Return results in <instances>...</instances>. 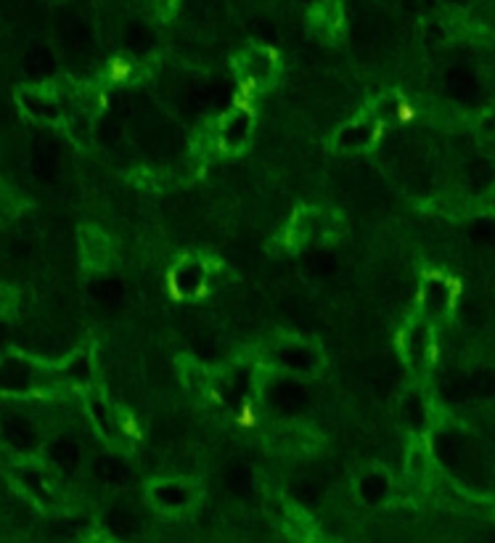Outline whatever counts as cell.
Returning a JSON list of instances; mask_svg holds the SVG:
<instances>
[{
  "label": "cell",
  "instance_id": "1",
  "mask_svg": "<svg viewBox=\"0 0 495 543\" xmlns=\"http://www.w3.org/2000/svg\"><path fill=\"white\" fill-rule=\"evenodd\" d=\"M61 162H64V154H61V146L56 138H51V135H38V138L32 141L30 167L35 178H40V181H56L61 172Z\"/></svg>",
  "mask_w": 495,
  "mask_h": 543
},
{
  "label": "cell",
  "instance_id": "2",
  "mask_svg": "<svg viewBox=\"0 0 495 543\" xmlns=\"http://www.w3.org/2000/svg\"><path fill=\"white\" fill-rule=\"evenodd\" d=\"M265 401L273 405L275 411L281 413H300L307 408V387L297 379H273V382L265 387Z\"/></svg>",
  "mask_w": 495,
  "mask_h": 543
},
{
  "label": "cell",
  "instance_id": "3",
  "mask_svg": "<svg viewBox=\"0 0 495 543\" xmlns=\"http://www.w3.org/2000/svg\"><path fill=\"white\" fill-rule=\"evenodd\" d=\"M193 498H196V488L183 480H162V483H154L149 491V501L164 512L186 509L193 503Z\"/></svg>",
  "mask_w": 495,
  "mask_h": 543
},
{
  "label": "cell",
  "instance_id": "4",
  "mask_svg": "<svg viewBox=\"0 0 495 543\" xmlns=\"http://www.w3.org/2000/svg\"><path fill=\"white\" fill-rule=\"evenodd\" d=\"M35 384V369L19 355H6L0 358V393L6 395H24Z\"/></svg>",
  "mask_w": 495,
  "mask_h": 543
},
{
  "label": "cell",
  "instance_id": "5",
  "mask_svg": "<svg viewBox=\"0 0 495 543\" xmlns=\"http://www.w3.org/2000/svg\"><path fill=\"white\" fill-rule=\"evenodd\" d=\"M0 435L3 440L19 453H32L38 445V432H35V424L24 416V413H11L0 424Z\"/></svg>",
  "mask_w": 495,
  "mask_h": 543
},
{
  "label": "cell",
  "instance_id": "6",
  "mask_svg": "<svg viewBox=\"0 0 495 543\" xmlns=\"http://www.w3.org/2000/svg\"><path fill=\"white\" fill-rule=\"evenodd\" d=\"M21 69L30 74L32 80H45L56 72V50L51 43L45 40H32L24 50L21 59Z\"/></svg>",
  "mask_w": 495,
  "mask_h": 543
},
{
  "label": "cell",
  "instance_id": "7",
  "mask_svg": "<svg viewBox=\"0 0 495 543\" xmlns=\"http://www.w3.org/2000/svg\"><path fill=\"white\" fill-rule=\"evenodd\" d=\"M273 361L292 374H310L321 366V355L307 345H283L273 352Z\"/></svg>",
  "mask_w": 495,
  "mask_h": 543
},
{
  "label": "cell",
  "instance_id": "8",
  "mask_svg": "<svg viewBox=\"0 0 495 543\" xmlns=\"http://www.w3.org/2000/svg\"><path fill=\"white\" fill-rule=\"evenodd\" d=\"M252 111L246 109H233L225 114V120L220 125V146L225 151H236L241 149L246 138H249V133H252Z\"/></svg>",
  "mask_w": 495,
  "mask_h": 543
},
{
  "label": "cell",
  "instance_id": "9",
  "mask_svg": "<svg viewBox=\"0 0 495 543\" xmlns=\"http://www.w3.org/2000/svg\"><path fill=\"white\" fill-rule=\"evenodd\" d=\"M91 472L93 477L103 485H111V488H122V485L130 483V464L125 461L122 456L117 453H101V456H96L91 464Z\"/></svg>",
  "mask_w": 495,
  "mask_h": 543
},
{
  "label": "cell",
  "instance_id": "10",
  "mask_svg": "<svg viewBox=\"0 0 495 543\" xmlns=\"http://www.w3.org/2000/svg\"><path fill=\"white\" fill-rule=\"evenodd\" d=\"M207 284V268L199 260H183L172 271V289L178 297H196Z\"/></svg>",
  "mask_w": 495,
  "mask_h": 543
},
{
  "label": "cell",
  "instance_id": "11",
  "mask_svg": "<svg viewBox=\"0 0 495 543\" xmlns=\"http://www.w3.org/2000/svg\"><path fill=\"white\" fill-rule=\"evenodd\" d=\"M421 302L432 315L448 313L453 305V284L445 276H426L424 286H421Z\"/></svg>",
  "mask_w": 495,
  "mask_h": 543
},
{
  "label": "cell",
  "instance_id": "12",
  "mask_svg": "<svg viewBox=\"0 0 495 543\" xmlns=\"http://www.w3.org/2000/svg\"><path fill=\"white\" fill-rule=\"evenodd\" d=\"M193 109L199 111H225L231 103V88L222 80H210L191 93Z\"/></svg>",
  "mask_w": 495,
  "mask_h": 543
},
{
  "label": "cell",
  "instance_id": "13",
  "mask_svg": "<svg viewBox=\"0 0 495 543\" xmlns=\"http://www.w3.org/2000/svg\"><path fill=\"white\" fill-rule=\"evenodd\" d=\"M376 133H379V122L371 120V117L350 122V125H344L342 130L336 133V146L339 149H365V146L374 143Z\"/></svg>",
  "mask_w": 495,
  "mask_h": 543
},
{
  "label": "cell",
  "instance_id": "14",
  "mask_svg": "<svg viewBox=\"0 0 495 543\" xmlns=\"http://www.w3.org/2000/svg\"><path fill=\"white\" fill-rule=\"evenodd\" d=\"M405 355L411 366L416 369H424L426 363L432 361V332L426 323H416L414 329L405 337Z\"/></svg>",
  "mask_w": 495,
  "mask_h": 543
},
{
  "label": "cell",
  "instance_id": "15",
  "mask_svg": "<svg viewBox=\"0 0 495 543\" xmlns=\"http://www.w3.org/2000/svg\"><path fill=\"white\" fill-rule=\"evenodd\" d=\"M61 38H64V45L72 50V53H93L96 48V32L85 19H67L64 27H61Z\"/></svg>",
  "mask_w": 495,
  "mask_h": 543
},
{
  "label": "cell",
  "instance_id": "16",
  "mask_svg": "<svg viewBox=\"0 0 495 543\" xmlns=\"http://www.w3.org/2000/svg\"><path fill=\"white\" fill-rule=\"evenodd\" d=\"M464 183L472 194H487L495 186V162L487 157H477L466 164Z\"/></svg>",
  "mask_w": 495,
  "mask_h": 543
},
{
  "label": "cell",
  "instance_id": "17",
  "mask_svg": "<svg viewBox=\"0 0 495 543\" xmlns=\"http://www.w3.org/2000/svg\"><path fill=\"white\" fill-rule=\"evenodd\" d=\"M48 459L61 469H77L82 461V451L72 435H59L48 443Z\"/></svg>",
  "mask_w": 495,
  "mask_h": 543
},
{
  "label": "cell",
  "instance_id": "18",
  "mask_svg": "<svg viewBox=\"0 0 495 543\" xmlns=\"http://www.w3.org/2000/svg\"><path fill=\"white\" fill-rule=\"evenodd\" d=\"M389 488H392V485H389L387 472H382V469H371V472H365L363 477H360L358 493H360L363 503H368V506H379V503L387 501Z\"/></svg>",
  "mask_w": 495,
  "mask_h": 543
},
{
  "label": "cell",
  "instance_id": "19",
  "mask_svg": "<svg viewBox=\"0 0 495 543\" xmlns=\"http://www.w3.org/2000/svg\"><path fill=\"white\" fill-rule=\"evenodd\" d=\"M106 527H109L117 538H132V535L138 533V527H141V525H138L135 512L120 503V506H114V509L106 512Z\"/></svg>",
  "mask_w": 495,
  "mask_h": 543
},
{
  "label": "cell",
  "instance_id": "20",
  "mask_svg": "<svg viewBox=\"0 0 495 543\" xmlns=\"http://www.w3.org/2000/svg\"><path fill=\"white\" fill-rule=\"evenodd\" d=\"M91 297L101 308H117L125 300V286L120 279H98L91 284Z\"/></svg>",
  "mask_w": 495,
  "mask_h": 543
},
{
  "label": "cell",
  "instance_id": "21",
  "mask_svg": "<svg viewBox=\"0 0 495 543\" xmlns=\"http://www.w3.org/2000/svg\"><path fill=\"white\" fill-rule=\"evenodd\" d=\"M305 271L318 281H326L336 271V257L329 250H310L305 254Z\"/></svg>",
  "mask_w": 495,
  "mask_h": 543
},
{
  "label": "cell",
  "instance_id": "22",
  "mask_svg": "<svg viewBox=\"0 0 495 543\" xmlns=\"http://www.w3.org/2000/svg\"><path fill=\"white\" fill-rule=\"evenodd\" d=\"M432 451H435L437 461L453 466V464H458L461 453H464V443H461V437H455L453 432H440L435 437V443H432Z\"/></svg>",
  "mask_w": 495,
  "mask_h": 543
},
{
  "label": "cell",
  "instance_id": "23",
  "mask_svg": "<svg viewBox=\"0 0 495 543\" xmlns=\"http://www.w3.org/2000/svg\"><path fill=\"white\" fill-rule=\"evenodd\" d=\"M443 88L445 93L453 96V99H466L469 93L474 91V74L469 69H464V67H455V69H450L445 74Z\"/></svg>",
  "mask_w": 495,
  "mask_h": 543
},
{
  "label": "cell",
  "instance_id": "24",
  "mask_svg": "<svg viewBox=\"0 0 495 543\" xmlns=\"http://www.w3.org/2000/svg\"><path fill=\"white\" fill-rule=\"evenodd\" d=\"M122 45L135 53V56H143V53H149L154 45V35L149 27H143V24H130L125 35H122Z\"/></svg>",
  "mask_w": 495,
  "mask_h": 543
},
{
  "label": "cell",
  "instance_id": "25",
  "mask_svg": "<svg viewBox=\"0 0 495 543\" xmlns=\"http://www.w3.org/2000/svg\"><path fill=\"white\" fill-rule=\"evenodd\" d=\"M21 106L30 111L38 120H56L61 114V106L56 101L45 99V96H35V93H24L21 96Z\"/></svg>",
  "mask_w": 495,
  "mask_h": 543
},
{
  "label": "cell",
  "instance_id": "26",
  "mask_svg": "<svg viewBox=\"0 0 495 543\" xmlns=\"http://www.w3.org/2000/svg\"><path fill=\"white\" fill-rule=\"evenodd\" d=\"M96 135L106 149H122L125 146V125L117 117H103L96 125Z\"/></svg>",
  "mask_w": 495,
  "mask_h": 543
},
{
  "label": "cell",
  "instance_id": "27",
  "mask_svg": "<svg viewBox=\"0 0 495 543\" xmlns=\"http://www.w3.org/2000/svg\"><path fill=\"white\" fill-rule=\"evenodd\" d=\"M225 483H228V488H231L233 493H239V496L252 493V488H254L252 466H249V464H233L231 469L225 472Z\"/></svg>",
  "mask_w": 495,
  "mask_h": 543
},
{
  "label": "cell",
  "instance_id": "28",
  "mask_svg": "<svg viewBox=\"0 0 495 543\" xmlns=\"http://www.w3.org/2000/svg\"><path fill=\"white\" fill-rule=\"evenodd\" d=\"M246 74L254 82H265L273 74V53L268 50H252L249 61H246Z\"/></svg>",
  "mask_w": 495,
  "mask_h": 543
},
{
  "label": "cell",
  "instance_id": "29",
  "mask_svg": "<svg viewBox=\"0 0 495 543\" xmlns=\"http://www.w3.org/2000/svg\"><path fill=\"white\" fill-rule=\"evenodd\" d=\"M249 387H252V371L249 369H233L231 376H228V384H225V398H231V401H239L244 395L249 393Z\"/></svg>",
  "mask_w": 495,
  "mask_h": 543
},
{
  "label": "cell",
  "instance_id": "30",
  "mask_svg": "<svg viewBox=\"0 0 495 543\" xmlns=\"http://www.w3.org/2000/svg\"><path fill=\"white\" fill-rule=\"evenodd\" d=\"M294 231L297 236H302V239H315L318 233L324 231V225H321V215L315 210H305L297 215V220H294Z\"/></svg>",
  "mask_w": 495,
  "mask_h": 543
},
{
  "label": "cell",
  "instance_id": "31",
  "mask_svg": "<svg viewBox=\"0 0 495 543\" xmlns=\"http://www.w3.org/2000/svg\"><path fill=\"white\" fill-rule=\"evenodd\" d=\"M443 395L450 403H464L472 398V387H469V376H448L443 382Z\"/></svg>",
  "mask_w": 495,
  "mask_h": 543
},
{
  "label": "cell",
  "instance_id": "32",
  "mask_svg": "<svg viewBox=\"0 0 495 543\" xmlns=\"http://www.w3.org/2000/svg\"><path fill=\"white\" fill-rule=\"evenodd\" d=\"M403 413L408 424L414 427V430H424L426 427V411H424V401H421V395H408L403 403Z\"/></svg>",
  "mask_w": 495,
  "mask_h": 543
},
{
  "label": "cell",
  "instance_id": "33",
  "mask_svg": "<svg viewBox=\"0 0 495 543\" xmlns=\"http://www.w3.org/2000/svg\"><path fill=\"white\" fill-rule=\"evenodd\" d=\"M88 408H91V416H93V422H96V427H98L106 437H111V435H114V422H111V413L109 408H106V403H103L98 395H93L91 401H88Z\"/></svg>",
  "mask_w": 495,
  "mask_h": 543
},
{
  "label": "cell",
  "instance_id": "34",
  "mask_svg": "<svg viewBox=\"0 0 495 543\" xmlns=\"http://www.w3.org/2000/svg\"><path fill=\"white\" fill-rule=\"evenodd\" d=\"M469 387H472V395H482V398L495 395V371L482 369V371L469 374Z\"/></svg>",
  "mask_w": 495,
  "mask_h": 543
},
{
  "label": "cell",
  "instance_id": "35",
  "mask_svg": "<svg viewBox=\"0 0 495 543\" xmlns=\"http://www.w3.org/2000/svg\"><path fill=\"white\" fill-rule=\"evenodd\" d=\"M191 352H193V358H199L202 363H210V366L220 361V347H217V342H215L212 337H199V340L191 345Z\"/></svg>",
  "mask_w": 495,
  "mask_h": 543
},
{
  "label": "cell",
  "instance_id": "36",
  "mask_svg": "<svg viewBox=\"0 0 495 543\" xmlns=\"http://www.w3.org/2000/svg\"><path fill=\"white\" fill-rule=\"evenodd\" d=\"M400 111H403V101L397 99V96H387V99L374 101V117H371V120L376 122L394 120Z\"/></svg>",
  "mask_w": 495,
  "mask_h": 543
},
{
  "label": "cell",
  "instance_id": "37",
  "mask_svg": "<svg viewBox=\"0 0 495 543\" xmlns=\"http://www.w3.org/2000/svg\"><path fill=\"white\" fill-rule=\"evenodd\" d=\"M292 496H294V501H300V503H315L318 496H321V491H318L315 483H310V480H300V483L292 485Z\"/></svg>",
  "mask_w": 495,
  "mask_h": 543
},
{
  "label": "cell",
  "instance_id": "38",
  "mask_svg": "<svg viewBox=\"0 0 495 543\" xmlns=\"http://www.w3.org/2000/svg\"><path fill=\"white\" fill-rule=\"evenodd\" d=\"M67 374H69V379H74V382H88V379H91V361H88L85 355L72 358V363L67 366Z\"/></svg>",
  "mask_w": 495,
  "mask_h": 543
},
{
  "label": "cell",
  "instance_id": "39",
  "mask_svg": "<svg viewBox=\"0 0 495 543\" xmlns=\"http://www.w3.org/2000/svg\"><path fill=\"white\" fill-rule=\"evenodd\" d=\"M474 236L477 239H485V242H490V239H495V223L490 220H482V223H474Z\"/></svg>",
  "mask_w": 495,
  "mask_h": 543
},
{
  "label": "cell",
  "instance_id": "40",
  "mask_svg": "<svg viewBox=\"0 0 495 543\" xmlns=\"http://www.w3.org/2000/svg\"><path fill=\"white\" fill-rule=\"evenodd\" d=\"M6 340H8V326H6V321L0 318V345L6 342Z\"/></svg>",
  "mask_w": 495,
  "mask_h": 543
},
{
  "label": "cell",
  "instance_id": "41",
  "mask_svg": "<svg viewBox=\"0 0 495 543\" xmlns=\"http://www.w3.org/2000/svg\"><path fill=\"white\" fill-rule=\"evenodd\" d=\"M305 3H315V0H305Z\"/></svg>",
  "mask_w": 495,
  "mask_h": 543
}]
</instances>
